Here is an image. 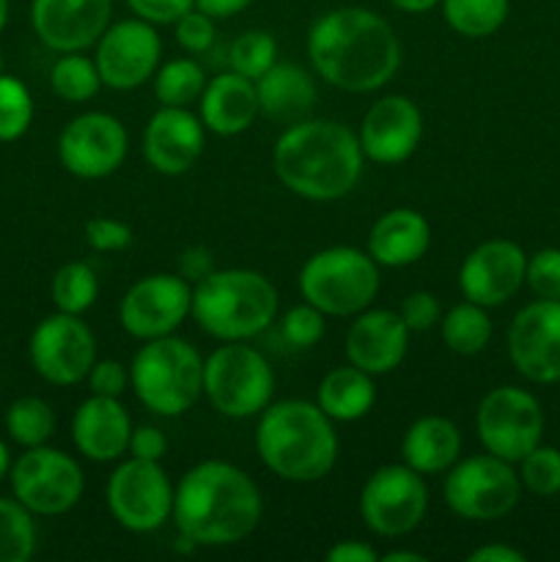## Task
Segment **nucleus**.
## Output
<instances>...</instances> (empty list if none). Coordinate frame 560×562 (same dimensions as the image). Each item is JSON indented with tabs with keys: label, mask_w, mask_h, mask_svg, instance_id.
<instances>
[{
	"label": "nucleus",
	"mask_w": 560,
	"mask_h": 562,
	"mask_svg": "<svg viewBox=\"0 0 560 562\" xmlns=\"http://www.w3.org/2000/svg\"><path fill=\"white\" fill-rule=\"evenodd\" d=\"M313 69L349 93L379 91L401 66V42L390 22L362 5H340L318 16L307 33Z\"/></svg>",
	"instance_id": "1"
},
{
	"label": "nucleus",
	"mask_w": 560,
	"mask_h": 562,
	"mask_svg": "<svg viewBox=\"0 0 560 562\" xmlns=\"http://www.w3.org/2000/svg\"><path fill=\"white\" fill-rule=\"evenodd\" d=\"M261 492L239 467L201 461L179 481L173 521L195 547H234L261 521Z\"/></svg>",
	"instance_id": "2"
},
{
	"label": "nucleus",
	"mask_w": 560,
	"mask_h": 562,
	"mask_svg": "<svg viewBox=\"0 0 560 562\" xmlns=\"http://www.w3.org/2000/svg\"><path fill=\"white\" fill-rule=\"evenodd\" d=\"M362 154L355 132L338 121L305 119L275 140L272 168L285 190L305 201H338L360 181Z\"/></svg>",
	"instance_id": "3"
},
{
	"label": "nucleus",
	"mask_w": 560,
	"mask_h": 562,
	"mask_svg": "<svg viewBox=\"0 0 560 562\" xmlns=\"http://www.w3.org/2000/svg\"><path fill=\"white\" fill-rule=\"evenodd\" d=\"M256 448L267 470L291 483H316L333 472L338 434L311 401H278L261 412Z\"/></svg>",
	"instance_id": "4"
},
{
	"label": "nucleus",
	"mask_w": 560,
	"mask_h": 562,
	"mask_svg": "<svg viewBox=\"0 0 560 562\" xmlns=\"http://www.w3.org/2000/svg\"><path fill=\"white\" fill-rule=\"evenodd\" d=\"M192 316L217 340H250L278 316V291L253 269H212L192 289Z\"/></svg>",
	"instance_id": "5"
},
{
	"label": "nucleus",
	"mask_w": 560,
	"mask_h": 562,
	"mask_svg": "<svg viewBox=\"0 0 560 562\" xmlns=\"http://www.w3.org/2000/svg\"><path fill=\"white\" fill-rule=\"evenodd\" d=\"M130 384L148 412L181 417L203 393V360L187 340L173 335L146 340L132 357Z\"/></svg>",
	"instance_id": "6"
},
{
	"label": "nucleus",
	"mask_w": 560,
	"mask_h": 562,
	"mask_svg": "<svg viewBox=\"0 0 560 562\" xmlns=\"http://www.w3.org/2000/svg\"><path fill=\"white\" fill-rule=\"evenodd\" d=\"M300 291L324 316H357L377 296L379 263L357 247H327L300 269Z\"/></svg>",
	"instance_id": "7"
},
{
	"label": "nucleus",
	"mask_w": 560,
	"mask_h": 562,
	"mask_svg": "<svg viewBox=\"0 0 560 562\" xmlns=\"http://www.w3.org/2000/svg\"><path fill=\"white\" fill-rule=\"evenodd\" d=\"M275 373L267 357L242 340H228L203 360V395L225 417L245 420L272 404Z\"/></svg>",
	"instance_id": "8"
},
{
	"label": "nucleus",
	"mask_w": 560,
	"mask_h": 562,
	"mask_svg": "<svg viewBox=\"0 0 560 562\" xmlns=\"http://www.w3.org/2000/svg\"><path fill=\"white\" fill-rule=\"evenodd\" d=\"M445 503L467 521H494L516 508L522 481L511 461L483 453L456 461L445 477Z\"/></svg>",
	"instance_id": "9"
},
{
	"label": "nucleus",
	"mask_w": 560,
	"mask_h": 562,
	"mask_svg": "<svg viewBox=\"0 0 560 562\" xmlns=\"http://www.w3.org/2000/svg\"><path fill=\"white\" fill-rule=\"evenodd\" d=\"M11 492L36 516H60L75 508L86 488L80 464L60 450L38 445L11 464Z\"/></svg>",
	"instance_id": "10"
},
{
	"label": "nucleus",
	"mask_w": 560,
	"mask_h": 562,
	"mask_svg": "<svg viewBox=\"0 0 560 562\" xmlns=\"http://www.w3.org/2000/svg\"><path fill=\"white\" fill-rule=\"evenodd\" d=\"M478 439L486 453L500 459H525L544 437V412L536 395L522 387H494L483 395L475 415Z\"/></svg>",
	"instance_id": "11"
},
{
	"label": "nucleus",
	"mask_w": 560,
	"mask_h": 562,
	"mask_svg": "<svg viewBox=\"0 0 560 562\" xmlns=\"http://www.w3.org/2000/svg\"><path fill=\"white\" fill-rule=\"evenodd\" d=\"M428 508V488L421 472L406 464H384L360 492L362 525L382 538H401L415 530Z\"/></svg>",
	"instance_id": "12"
},
{
	"label": "nucleus",
	"mask_w": 560,
	"mask_h": 562,
	"mask_svg": "<svg viewBox=\"0 0 560 562\" xmlns=\"http://www.w3.org/2000/svg\"><path fill=\"white\" fill-rule=\"evenodd\" d=\"M173 494L159 461L135 459L115 467L108 481L113 519L130 532H154L173 516Z\"/></svg>",
	"instance_id": "13"
},
{
	"label": "nucleus",
	"mask_w": 560,
	"mask_h": 562,
	"mask_svg": "<svg viewBox=\"0 0 560 562\" xmlns=\"http://www.w3.org/2000/svg\"><path fill=\"white\" fill-rule=\"evenodd\" d=\"M27 351L38 376L58 387L80 384L97 362V340L88 324L64 311L36 324Z\"/></svg>",
	"instance_id": "14"
},
{
	"label": "nucleus",
	"mask_w": 560,
	"mask_h": 562,
	"mask_svg": "<svg viewBox=\"0 0 560 562\" xmlns=\"http://www.w3.org/2000/svg\"><path fill=\"white\" fill-rule=\"evenodd\" d=\"M192 313V285L181 274H148L137 280L119 305L121 327L141 340L173 335Z\"/></svg>",
	"instance_id": "15"
},
{
	"label": "nucleus",
	"mask_w": 560,
	"mask_h": 562,
	"mask_svg": "<svg viewBox=\"0 0 560 562\" xmlns=\"http://www.w3.org/2000/svg\"><path fill=\"white\" fill-rule=\"evenodd\" d=\"M130 137L110 113H82L66 124L58 137L60 165L77 179H104L124 165Z\"/></svg>",
	"instance_id": "16"
},
{
	"label": "nucleus",
	"mask_w": 560,
	"mask_h": 562,
	"mask_svg": "<svg viewBox=\"0 0 560 562\" xmlns=\"http://www.w3.org/2000/svg\"><path fill=\"white\" fill-rule=\"evenodd\" d=\"M159 58H163L159 33L154 31L152 22L135 16V20L115 22L102 33L93 64L102 77V86L115 88V91H132L157 71Z\"/></svg>",
	"instance_id": "17"
},
{
	"label": "nucleus",
	"mask_w": 560,
	"mask_h": 562,
	"mask_svg": "<svg viewBox=\"0 0 560 562\" xmlns=\"http://www.w3.org/2000/svg\"><path fill=\"white\" fill-rule=\"evenodd\" d=\"M508 355L530 382H560V302L536 300L516 313L508 329Z\"/></svg>",
	"instance_id": "18"
},
{
	"label": "nucleus",
	"mask_w": 560,
	"mask_h": 562,
	"mask_svg": "<svg viewBox=\"0 0 560 562\" xmlns=\"http://www.w3.org/2000/svg\"><path fill=\"white\" fill-rule=\"evenodd\" d=\"M527 256L516 241L489 239L464 258L459 269V289L464 300L481 307H500L522 289Z\"/></svg>",
	"instance_id": "19"
},
{
	"label": "nucleus",
	"mask_w": 560,
	"mask_h": 562,
	"mask_svg": "<svg viewBox=\"0 0 560 562\" xmlns=\"http://www.w3.org/2000/svg\"><path fill=\"white\" fill-rule=\"evenodd\" d=\"M113 0H33L31 25L55 53H82L110 27Z\"/></svg>",
	"instance_id": "20"
},
{
	"label": "nucleus",
	"mask_w": 560,
	"mask_h": 562,
	"mask_svg": "<svg viewBox=\"0 0 560 562\" xmlns=\"http://www.w3.org/2000/svg\"><path fill=\"white\" fill-rule=\"evenodd\" d=\"M423 137L421 108L410 97L390 93L377 99L362 115L360 140L362 154L377 165H399L415 154Z\"/></svg>",
	"instance_id": "21"
},
{
	"label": "nucleus",
	"mask_w": 560,
	"mask_h": 562,
	"mask_svg": "<svg viewBox=\"0 0 560 562\" xmlns=\"http://www.w3.org/2000/svg\"><path fill=\"white\" fill-rule=\"evenodd\" d=\"M203 121L187 108H159L143 132V157L157 173L181 176L203 154Z\"/></svg>",
	"instance_id": "22"
},
{
	"label": "nucleus",
	"mask_w": 560,
	"mask_h": 562,
	"mask_svg": "<svg viewBox=\"0 0 560 562\" xmlns=\"http://www.w3.org/2000/svg\"><path fill=\"white\" fill-rule=\"evenodd\" d=\"M410 349V327L401 313L362 311L346 333V357L351 366L362 368L371 376L390 373L404 362Z\"/></svg>",
	"instance_id": "23"
},
{
	"label": "nucleus",
	"mask_w": 560,
	"mask_h": 562,
	"mask_svg": "<svg viewBox=\"0 0 560 562\" xmlns=\"http://www.w3.org/2000/svg\"><path fill=\"white\" fill-rule=\"evenodd\" d=\"M132 420L130 412L121 406L119 398H104V395H91L77 406L71 417V439L75 448L86 459L115 461L130 450Z\"/></svg>",
	"instance_id": "24"
},
{
	"label": "nucleus",
	"mask_w": 560,
	"mask_h": 562,
	"mask_svg": "<svg viewBox=\"0 0 560 562\" xmlns=\"http://www.w3.org/2000/svg\"><path fill=\"white\" fill-rule=\"evenodd\" d=\"M258 108L256 82L242 77L239 71H225L206 82L201 93V121L209 132L220 137L242 135L253 126Z\"/></svg>",
	"instance_id": "25"
},
{
	"label": "nucleus",
	"mask_w": 560,
	"mask_h": 562,
	"mask_svg": "<svg viewBox=\"0 0 560 562\" xmlns=\"http://www.w3.org/2000/svg\"><path fill=\"white\" fill-rule=\"evenodd\" d=\"M432 245L428 220L415 209H393L373 223L368 234V256L379 267L401 269L421 261Z\"/></svg>",
	"instance_id": "26"
},
{
	"label": "nucleus",
	"mask_w": 560,
	"mask_h": 562,
	"mask_svg": "<svg viewBox=\"0 0 560 562\" xmlns=\"http://www.w3.org/2000/svg\"><path fill=\"white\" fill-rule=\"evenodd\" d=\"M461 456V434L453 420L439 415L421 417L401 439V459L421 475L448 472Z\"/></svg>",
	"instance_id": "27"
},
{
	"label": "nucleus",
	"mask_w": 560,
	"mask_h": 562,
	"mask_svg": "<svg viewBox=\"0 0 560 562\" xmlns=\"http://www.w3.org/2000/svg\"><path fill=\"white\" fill-rule=\"evenodd\" d=\"M258 108L278 124L305 121L316 104V86L311 75L294 64H275L267 75L256 80Z\"/></svg>",
	"instance_id": "28"
},
{
	"label": "nucleus",
	"mask_w": 560,
	"mask_h": 562,
	"mask_svg": "<svg viewBox=\"0 0 560 562\" xmlns=\"http://www.w3.org/2000/svg\"><path fill=\"white\" fill-rule=\"evenodd\" d=\"M377 387H373L371 373L357 366H344L329 371L322 379L316 393V404L329 420L355 423L373 409Z\"/></svg>",
	"instance_id": "29"
},
{
	"label": "nucleus",
	"mask_w": 560,
	"mask_h": 562,
	"mask_svg": "<svg viewBox=\"0 0 560 562\" xmlns=\"http://www.w3.org/2000/svg\"><path fill=\"white\" fill-rule=\"evenodd\" d=\"M439 333H443L445 346L461 357H472L483 351L492 340V318L486 307L475 302H459L439 318Z\"/></svg>",
	"instance_id": "30"
},
{
	"label": "nucleus",
	"mask_w": 560,
	"mask_h": 562,
	"mask_svg": "<svg viewBox=\"0 0 560 562\" xmlns=\"http://www.w3.org/2000/svg\"><path fill=\"white\" fill-rule=\"evenodd\" d=\"M443 16L459 36L486 38L505 25L511 0H439Z\"/></svg>",
	"instance_id": "31"
},
{
	"label": "nucleus",
	"mask_w": 560,
	"mask_h": 562,
	"mask_svg": "<svg viewBox=\"0 0 560 562\" xmlns=\"http://www.w3.org/2000/svg\"><path fill=\"white\" fill-rule=\"evenodd\" d=\"M5 431L22 448H38L47 445L55 434V412L53 406L36 395L16 398L5 412Z\"/></svg>",
	"instance_id": "32"
},
{
	"label": "nucleus",
	"mask_w": 560,
	"mask_h": 562,
	"mask_svg": "<svg viewBox=\"0 0 560 562\" xmlns=\"http://www.w3.org/2000/svg\"><path fill=\"white\" fill-rule=\"evenodd\" d=\"M203 88H206V75L190 58L168 60L154 77V97L163 108H190L195 99H201Z\"/></svg>",
	"instance_id": "33"
},
{
	"label": "nucleus",
	"mask_w": 560,
	"mask_h": 562,
	"mask_svg": "<svg viewBox=\"0 0 560 562\" xmlns=\"http://www.w3.org/2000/svg\"><path fill=\"white\" fill-rule=\"evenodd\" d=\"M49 86H53L55 97L77 104L97 97L102 77H99L97 64L91 58L80 53H64V58L55 60L53 69H49Z\"/></svg>",
	"instance_id": "34"
},
{
	"label": "nucleus",
	"mask_w": 560,
	"mask_h": 562,
	"mask_svg": "<svg viewBox=\"0 0 560 562\" xmlns=\"http://www.w3.org/2000/svg\"><path fill=\"white\" fill-rule=\"evenodd\" d=\"M49 294H53V302L58 311L80 316V313H86L88 307H93V302H97L99 278L88 263L69 261L55 272Z\"/></svg>",
	"instance_id": "35"
},
{
	"label": "nucleus",
	"mask_w": 560,
	"mask_h": 562,
	"mask_svg": "<svg viewBox=\"0 0 560 562\" xmlns=\"http://www.w3.org/2000/svg\"><path fill=\"white\" fill-rule=\"evenodd\" d=\"M36 549V525L20 499L0 497V562H25Z\"/></svg>",
	"instance_id": "36"
},
{
	"label": "nucleus",
	"mask_w": 560,
	"mask_h": 562,
	"mask_svg": "<svg viewBox=\"0 0 560 562\" xmlns=\"http://www.w3.org/2000/svg\"><path fill=\"white\" fill-rule=\"evenodd\" d=\"M278 64V42L269 31H245L231 44V69L256 82Z\"/></svg>",
	"instance_id": "37"
},
{
	"label": "nucleus",
	"mask_w": 560,
	"mask_h": 562,
	"mask_svg": "<svg viewBox=\"0 0 560 562\" xmlns=\"http://www.w3.org/2000/svg\"><path fill=\"white\" fill-rule=\"evenodd\" d=\"M33 121V99L25 82L0 75V143H11L27 132Z\"/></svg>",
	"instance_id": "38"
},
{
	"label": "nucleus",
	"mask_w": 560,
	"mask_h": 562,
	"mask_svg": "<svg viewBox=\"0 0 560 562\" xmlns=\"http://www.w3.org/2000/svg\"><path fill=\"white\" fill-rule=\"evenodd\" d=\"M519 481L527 492L536 497H555L560 494V450L536 445L525 459L519 461Z\"/></svg>",
	"instance_id": "39"
},
{
	"label": "nucleus",
	"mask_w": 560,
	"mask_h": 562,
	"mask_svg": "<svg viewBox=\"0 0 560 562\" xmlns=\"http://www.w3.org/2000/svg\"><path fill=\"white\" fill-rule=\"evenodd\" d=\"M525 283L530 285L538 300L560 302V250L558 247H544L527 258Z\"/></svg>",
	"instance_id": "40"
},
{
	"label": "nucleus",
	"mask_w": 560,
	"mask_h": 562,
	"mask_svg": "<svg viewBox=\"0 0 560 562\" xmlns=\"http://www.w3.org/2000/svg\"><path fill=\"white\" fill-rule=\"evenodd\" d=\"M324 335V313L311 302L294 305L283 316V338L294 349H311Z\"/></svg>",
	"instance_id": "41"
},
{
	"label": "nucleus",
	"mask_w": 560,
	"mask_h": 562,
	"mask_svg": "<svg viewBox=\"0 0 560 562\" xmlns=\"http://www.w3.org/2000/svg\"><path fill=\"white\" fill-rule=\"evenodd\" d=\"M176 25V42L187 49V53H206L214 44V16L203 14L201 9H190L187 14H181Z\"/></svg>",
	"instance_id": "42"
},
{
	"label": "nucleus",
	"mask_w": 560,
	"mask_h": 562,
	"mask_svg": "<svg viewBox=\"0 0 560 562\" xmlns=\"http://www.w3.org/2000/svg\"><path fill=\"white\" fill-rule=\"evenodd\" d=\"M82 234L88 247L97 252H119L132 245V228L115 217H91Z\"/></svg>",
	"instance_id": "43"
},
{
	"label": "nucleus",
	"mask_w": 560,
	"mask_h": 562,
	"mask_svg": "<svg viewBox=\"0 0 560 562\" xmlns=\"http://www.w3.org/2000/svg\"><path fill=\"white\" fill-rule=\"evenodd\" d=\"M401 318L410 327V333H428L432 327H437L443 313H439L437 296L428 294V291H415V294L406 296L401 302Z\"/></svg>",
	"instance_id": "44"
},
{
	"label": "nucleus",
	"mask_w": 560,
	"mask_h": 562,
	"mask_svg": "<svg viewBox=\"0 0 560 562\" xmlns=\"http://www.w3.org/2000/svg\"><path fill=\"white\" fill-rule=\"evenodd\" d=\"M88 384H91L93 395L121 398V393L130 384V371L119 360H97L91 366V371H88Z\"/></svg>",
	"instance_id": "45"
},
{
	"label": "nucleus",
	"mask_w": 560,
	"mask_h": 562,
	"mask_svg": "<svg viewBox=\"0 0 560 562\" xmlns=\"http://www.w3.org/2000/svg\"><path fill=\"white\" fill-rule=\"evenodd\" d=\"M132 14L152 25H173L181 14L195 9V0H126Z\"/></svg>",
	"instance_id": "46"
},
{
	"label": "nucleus",
	"mask_w": 560,
	"mask_h": 562,
	"mask_svg": "<svg viewBox=\"0 0 560 562\" xmlns=\"http://www.w3.org/2000/svg\"><path fill=\"white\" fill-rule=\"evenodd\" d=\"M130 453L135 456V459L163 461L165 453H168V437H165V434L154 426L132 428Z\"/></svg>",
	"instance_id": "47"
},
{
	"label": "nucleus",
	"mask_w": 560,
	"mask_h": 562,
	"mask_svg": "<svg viewBox=\"0 0 560 562\" xmlns=\"http://www.w3.org/2000/svg\"><path fill=\"white\" fill-rule=\"evenodd\" d=\"M214 269L212 263V252L206 247H190V250L181 252L179 258V274L190 283H198V280L206 278L209 272Z\"/></svg>",
	"instance_id": "48"
},
{
	"label": "nucleus",
	"mask_w": 560,
	"mask_h": 562,
	"mask_svg": "<svg viewBox=\"0 0 560 562\" xmlns=\"http://www.w3.org/2000/svg\"><path fill=\"white\" fill-rule=\"evenodd\" d=\"M329 562H379V552L362 541H338L327 552Z\"/></svg>",
	"instance_id": "49"
},
{
	"label": "nucleus",
	"mask_w": 560,
	"mask_h": 562,
	"mask_svg": "<svg viewBox=\"0 0 560 562\" xmlns=\"http://www.w3.org/2000/svg\"><path fill=\"white\" fill-rule=\"evenodd\" d=\"M470 562H525L527 554L519 552L514 547H505V543H486V547H478L467 554Z\"/></svg>",
	"instance_id": "50"
},
{
	"label": "nucleus",
	"mask_w": 560,
	"mask_h": 562,
	"mask_svg": "<svg viewBox=\"0 0 560 562\" xmlns=\"http://www.w3.org/2000/svg\"><path fill=\"white\" fill-rule=\"evenodd\" d=\"M250 3L253 0H195V9L214 16V20H228V16L245 11Z\"/></svg>",
	"instance_id": "51"
},
{
	"label": "nucleus",
	"mask_w": 560,
	"mask_h": 562,
	"mask_svg": "<svg viewBox=\"0 0 560 562\" xmlns=\"http://www.w3.org/2000/svg\"><path fill=\"white\" fill-rule=\"evenodd\" d=\"M390 3L406 14H423V11H432L439 0H390Z\"/></svg>",
	"instance_id": "52"
},
{
	"label": "nucleus",
	"mask_w": 560,
	"mask_h": 562,
	"mask_svg": "<svg viewBox=\"0 0 560 562\" xmlns=\"http://www.w3.org/2000/svg\"><path fill=\"white\" fill-rule=\"evenodd\" d=\"M379 562H426V554L412 552V549H404V552H384V554H379Z\"/></svg>",
	"instance_id": "53"
},
{
	"label": "nucleus",
	"mask_w": 560,
	"mask_h": 562,
	"mask_svg": "<svg viewBox=\"0 0 560 562\" xmlns=\"http://www.w3.org/2000/svg\"><path fill=\"white\" fill-rule=\"evenodd\" d=\"M9 470H11V456H9V448H5V442L0 439V481L9 475Z\"/></svg>",
	"instance_id": "54"
},
{
	"label": "nucleus",
	"mask_w": 560,
	"mask_h": 562,
	"mask_svg": "<svg viewBox=\"0 0 560 562\" xmlns=\"http://www.w3.org/2000/svg\"><path fill=\"white\" fill-rule=\"evenodd\" d=\"M5 22H9V0H0V33H3Z\"/></svg>",
	"instance_id": "55"
},
{
	"label": "nucleus",
	"mask_w": 560,
	"mask_h": 562,
	"mask_svg": "<svg viewBox=\"0 0 560 562\" xmlns=\"http://www.w3.org/2000/svg\"><path fill=\"white\" fill-rule=\"evenodd\" d=\"M0 75H3V55H0Z\"/></svg>",
	"instance_id": "56"
}]
</instances>
